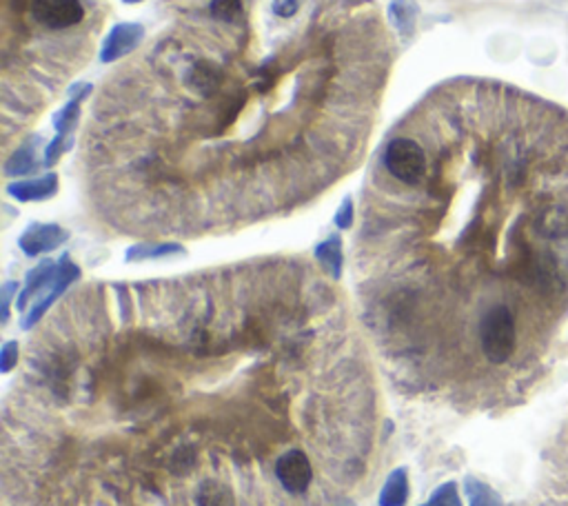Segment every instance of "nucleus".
I'll list each match as a JSON object with an SVG mask.
<instances>
[{"instance_id":"obj_6","label":"nucleus","mask_w":568,"mask_h":506,"mask_svg":"<svg viewBox=\"0 0 568 506\" xmlns=\"http://www.w3.org/2000/svg\"><path fill=\"white\" fill-rule=\"evenodd\" d=\"M67 238L69 234L60 225H52V222H49V225H45V222H36V225H29L27 229H25V234L20 236L18 245L25 256L36 258V256H43V253L54 251L56 247L63 245Z\"/></svg>"},{"instance_id":"obj_5","label":"nucleus","mask_w":568,"mask_h":506,"mask_svg":"<svg viewBox=\"0 0 568 506\" xmlns=\"http://www.w3.org/2000/svg\"><path fill=\"white\" fill-rule=\"evenodd\" d=\"M78 276H80V269L76 265H74L72 260H69V256L60 258V271L56 276V280L49 285L47 293H45V296L40 298L36 305L32 307V311H27V316L23 318V329H32L34 325H36L40 318L47 313V309L52 307L60 296H63L65 289H67V287L72 285L74 280H78Z\"/></svg>"},{"instance_id":"obj_17","label":"nucleus","mask_w":568,"mask_h":506,"mask_svg":"<svg viewBox=\"0 0 568 506\" xmlns=\"http://www.w3.org/2000/svg\"><path fill=\"white\" fill-rule=\"evenodd\" d=\"M36 160H34V151L29 147H20L16 154L7 160L5 165V174L7 176H27L29 171H34Z\"/></svg>"},{"instance_id":"obj_15","label":"nucleus","mask_w":568,"mask_h":506,"mask_svg":"<svg viewBox=\"0 0 568 506\" xmlns=\"http://www.w3.org/2000/svg\"><path fill=\"white\" fill-rule=\"evenodd\" d=\"M389 18L394 20L402 36H409L415 27V7L411 5V0H391Z\"/></svg>"},{"instance_id":"obj_25","label":"nucleus","mask_w":568,"mask_h":506,"mask_svg":"<svg viewBox=\"0 0 568 506\" xmlns=\"http://www.w3.org/2000/svg\"><path fill=\"white\" fill-rule=\"evenodd\" d=\"M125 3H129V5H134V3H140V0H125Z\"/></svg>"},{"instance_id":"obj_4","label":"nucleus","mask_w":568,"mask_h":506,"mask_svg":"<svg viewBox=\"0 0 568 506\" xmlns=\"http://www.w3.org/2000/svg\"><path fill=\"white\" fill-rule=\"evenodd\" d=\"M32 16L47 29H69L85 18L80 0H34Z\"/></svg>"},{"instance_id":"obj_10","label":"nucleus","mask_w":568,"mask_h":506,"mask_svg":"<svg viewBox=\"0 0 568 506\" xmlns=\"http://www.w3.org/2000/svg\"><path fill=\"white\" fill-rule=\"evenodd\" d=\"M220 85H223V72L214 63H209V60H200V63H195L189 69L187 87L195 91L198 96H203V98L214 96Z\"/></svg>"},{"instance_id":"obj_8","label":"nucleus","mask_w":568,"mask_h":506,"mask_svg":"<svg viewBox=\"0 0 568 506\" xmlns=\"http://www.w3.org/2000/svg\"><path fill=\"white\" fill-rule=\"evenodd\" d=\"M58 191V176L47 174L36 180H20L7 187V194L20 202H40L52 198Z\"/></svg>"},{"instance_id":"obj_22","label":"nucleus","mask_w":568,"mask_h":506,"mask_svg":"<svg viewBox=\"0 0 568 506\" xmlns=\"http://www.w3.org/2000/svg\"><path fill=\"white\" fill-rule=\"evenodd\" d=\"M335 225H338V229H349L354 225V200L351 198L342 200L340 209L335 211Z\"/></svg>"},{"instance_id":"obj_2","label":"nucleus","mask_w":568,"mask_h":506,"mask_svg":"<svg viewBox=\"0 0 568 506\" xmlns=\"http://www.w3.org/2000/svg\"><path fill=\"white\" fill-rule=\"evenodd\" d=\"M384 167L395 180L404 185H420L426 174V154L415 140L394 138L386 145Z\"/></svg>"},{"instance_id":"obj_14","label":"nucleus","mask_w":568,"mask_h":506,"mask_svg":"<svg viewBox=\"0 0 568 506\" xmlns=\"http://www.w3.org/2000/svg\"><path fill=\"white\" fill-rule=\"evenodd\" d=\"M174 253H184L180 245L174 242H147V245H135L127 251L125 260L127 262H140V260H155V258H167Z\"/></svg>"},{"instance_id":"obj_16","label":"nucleus","mask_w":568,"mask_h":506,"mask_svg":"<svg viewBox=\"0 0 568 506\" xmlns=\"http://www.w3.org/2000/svg\"><path fill=\"white\" fill-rule=\"evenodd\" d=\"M466 495H469L471 506H502L500 495L495 493L491 487H486L484 482L475 478H466Z\"/></svg>"},{"instance_id":"obj_9","label":"nucleus","mask_w":568,"mask_h":506,"mask_svg":"<svg viewBox=\"0 0 568 506\" xmlns=\"http://www.w3.org/2000/svg\"><path fill=\"white\" fill-rule=\"evenodd\" d=\"M58 271H60V260L58 262L45 260V262H40L36 269L29 271L27 285H25L23 293L18 296V311H25L29 305V300H32L34 296H38L40 291L49 289V285L56 280Z\"/></svg>"},{"instance_id":"obj_12","label":"nucleus","mask_w":568,"mask_h":506,"mask_svg":"<svg viewBox=\"0 0 568 506\" xmlns=\"http://www.w3.org/2000/svg\"><path fill=\"white\" fill-rule=\"evenodd\" d=\"M409 500V473L406 469L391 471L380 493V506H404Z\"/></svg>"},{"instance_id":"obj_23","label":"nucleus","mask_w":568,"mask_h":506,"mask_svg":"<svg viewBox=\"0 0 568 506\" xmlns=\"http://www.w3.org/2000/svg\"><path fill=\"white\" fill-rule=\"evenodd\" d=\"M300 7V0H274V14L280 18L295 16Z\"/></svg>"},{"instance_id":"obj_19","label":"nucleus","mask_w":568,"mask_h":506,"mask_svg":"<svg viewBox=\"0 0 568 506\" xmlns=\"http://www.w3.org/2000/svg\"><path fill=\"white\" fill-rule=\"evenodd\" d=\"M420 506H462L460 493H457V484L455 482L442 484V487H437L435 493L431 495L429 502Z\"/></svg>"},{"instance_id":"obj_13","label":"nucleus","mask_w":568,"mask_h":506,"mask_svg":"<svg viewBox=\"0 0 568 506\" xmlns=\"http://www.w3.org/2000/svg\"><path fill=\"white\" fill-rule=\"evenodd\" d=\"M195 504L198 506H235V495L227 484L218 480H204L195 491Z\"/></svg>"},{"instance_id":"obj_1","label":"nucleus","mask_w":568,"mask_h":506,"mask_svg":"<svg viewBox=\"0 0 568 506\" xmlns=\"http://www.w3.org/2000/svg\"><path fill=\"white\" fill-rule=\"evenodd\" d=\"M480 347L491 364H506L517 349L515 313L506 305H493L480 320Z\"/></svg>"},{"instance_id":"obj_7","label":"nucleus","mask_w":568,"mask_h":506,"mask_svg":"<svg viewBox=\"0 0 568 506\" xmlns=\"http://www.w3.org/2000/svg\"><path fill=\"white\" fill-rule=\"evenodd\" d=\"M144 36L143 25L138 23H120L109 32V36L105 38L103 52H100V60L103 63H115L118 58L134 52L140 45V40Z\"/></svg>"},{"instance_id":"obj_18","label":"nucleus","mask_w":568,"mask_h":506,"mask_svg":"<svg viewBox=\"0 0 568 506\" xmlns=\"http://www.w3.org/2000/svg\"><path fill=\"white\" fill-rule=\"evenodd\" d=\"M211 16L223 23H231L243 14V0H211Z\"/></svg>"},{"instance_id":"obj_11","label":"nucleus","mask_w":568,"mask_h":506,"mask_svg":"<svg viewBox=\"0 0 568 506\" xmlns=\"http://www.w3.org/2000/svg\"><path fill=\"white\" fill-rule=\"evenodd\" d=\"M315 258H318V262L324 267V271L331 278L340 280L342 267H344V253H342L340 236H329L324 242H320L315 247Z\"/></svg>"},{"instance_id":"obj_3","label":"nucleus","mask_w":568,"mask_h":506,"mask_svg":"<svg viewBox=\"0 0 568 506\" xmlns=\"http://www.w3.org/2000/svg\"><path fill=\"white\" fill-rule=\"evenodd\" d=\"M275 478L291 495H303L314 482V467L309 455L300 449H291L275 462Z\"/></svg>"},{"instance_id":"obj_24","label":"nucleus","mask_w":568,"mask_h":506,"mask_svg":"<svg viewBox=\"0 0 568 506\" xmlns=\"http://www.w3.org/2000/svg\"><path fill=\"white\" fill-rule=\"evenodd\" d=\"M16 291H18L16 282H5L3 285V291H0V296H3V309H0V311H3V322L9 320V305H12V298Z\"/></svg>"},{"instance_id":"obj_20","label":"nucleus","mask_w":568,"mask_h":506,"mask_svg":"<svg viewBox=\"0 0 568 506\" xmlns=\"http://www.w3.org/2000/svg\"><path fill=\"white\" fill-rule=\"evenodd\" d=\"M78 114H80V98H74L67 107H65L63 111H58L56 118H54L58 136H67L69 131L74 129V125H76V120H78Z\"/></svg>"},{"instance_id":"obj_21","label":"nucleus","mask_w":568,"mask_h":506,"mask_svg":"<svg viewBox=\"0 0 568 506\" xmlns=\"http://www.w3.org/2000/svg\"><path fill=\"white\" fill-rule=\"evenodd\" d=\"M20 358V344L16 340L5 342V347L0 349V371L9 373L18 364Z\"/></svg>"}]
</instances>
